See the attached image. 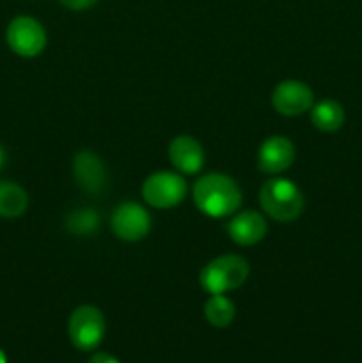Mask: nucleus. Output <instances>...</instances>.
<instances>
[{"instance_id": "1a4fd4ad", "label": "nucleus", "mask_w": 362, "mask_h": 363, "mask_svg": "<svg viewBox=\"0 0 362 363\" xmlns=\"http://www.w3.org/2000/svg\"><path fill=\"white\" fill-rule=\"evenodd\" d=\"M73 174L77 179L78 186L91 195H99L106 188V169L99 156H96L92 151H78L73 160Z\"/></svg>"}, {"instance_id": "9d476101", "label": "nucleus", "mask_w": 362, "mask_h": 363, "mask_svg": "<svg viewBox=\"0 0 362 363\" xmlns=\"http://www.w3.org/2000/svg\"><path fill=\"white\" fill-rule=\"evenodd\" d=\"M295 156H297V151H295L293 142L283 135H273L266 138L259 147V170L266 174H280L293 165Z\"/></svg>"}, {"instance_id": "f8f14e48", "label": "nucleus", "mask_w": 362, "mask_h": 363, "mask_svg": "<svg viewBox=\"0 0 362 363\" xmlns=\"http://www.w3.org/2000/svg\"><path fill=\"white\" fill-rule=\"evenodd\" d=\"M169 160L181 174H197L204 167V149L190 135H180L169 144Z\"/></svg>"}, {"instance_id": "6ab92c4d", "label": "nucleus", "mask_w": 362, "mask_h": 363, "mask_svg": "<svg viewBox=\"0 0 362 363\" xmlns=\"http://www.w3.org/2000/svg\"><path fill=\"white\" fill-rule=\"evenodd\" d=\"M6 163H7V152H6V149H4L2 145H0V170H2L4 167H6Z\"/></svg>"}, {"instance_id": "0eeeda50", "label": "nucleus", "mask_w": 362, "mask_h": 363, "mask_svg": "<svg viewBox=\"0 0 362 363\" xmlns=\"http://www.w3.org/2000/svg\"><path fill=\"white\" fill-rule=\"evenodd\" d=\"M110 227L119 240L141 241L151 230V216L144 206L137 202H123L114 209Z\"/></svg>"}, {"instance_id": "a211bd4d", "label": "nucleus", "mask_w": 362, "mask_h": 363, "mask_svg": "<svg viewBox=\"0 0 362 363\" xmlns=\"http://www.w3.org/2000/svg\"><path fill=\"white\" fill-rule=\"evenodd\" d=\"M89 363H121L117 358H114L112 354H106V353H96L94 357L89 360Z\"/></svg>"}, {"instance_id": "f257e3e1", "label": "nucleus", "mask_w": 362, "mask_h": 363, "mask_svg": "<svg viewBox=\"0 0 362 363\" xmlns=\"http://www.w3.org/2000/svg\"><path fill=\"white\" fill-rule=\"evenodd\" d=\"M194 202L206 216L224 218L238 211L241 206V190L236 181L226 174H206L194 184Z\"/></svg>"}, {"instance_id": "4468645a", "label": "nucleus", "mask_w": 362, "mask_h": 363, "mask_svg": "<svg viewBox=\"0 0 362 363\" xmlns=\"http://www.w3.org/2000/svg\"><path fill=\"white\" fill-rule=\"evenodd\" d=\"M28 208V195L20 184L0 179V216L18 218Z\"/></svg>"}, {"instance_id": "423d86ee", "label": "nucleus", "mask_w": 362, "mask_h": 363, "mask_svg": "<svg viewBox=\"0 0 362 363\" xmlns=\"http://www.w3.org/2000/svg\"><path fill=\"white\" fill-rule=\"evenodd\" d=\"M187 181L176 172H155L142 184V197L156 209L176 208L187 195Z\"/></svg>"}, {"instance_id": "2eb2a0df", "label": "nucleus", "mask_w": 362, "mask_h": 363, "mask_svg": "<svg viewBox=\"0 0 362 363\" xmlns=\"http://www.w3.org/2000/svg\"><path fill=\"white\" fill-rule=\"evenodd\" d=\"M236 315V307L224 294H212L204 303V318L215 328H227Z\"/></svg>"}, {"instance_id": "f3484780", "label": "nucleus", "mask_w": 362, "mask_h": 363, "mask_svg": "<svg viewBox=\"0 0 362 363\" xmlns=\"http://www.w3.org/2000/svg\"><path fill=\"white\" fill-rule=\"evenodd\" d=\"M59 2L71 11H85L94 6L98 0H59Z\"/></svg>"}, {"instance_id": "39448f33", "label": "nucleus", "mask_w": 362, "mask_h": 363, "mask_svg": "<svg viewBox=\"0 0 362 363\" xmlns=\"http://www.w3.org/2000/svg\"><path fill=\"white\" fill-rule=\"evenodd\" d=\"M6 41L13 53L25 59H32L45 50V27L32 16H16L7 25Z\"/></svg>"}, {"instance_id": "7ed1b4c3", "label": "nucleus", "mask_w": 362, "mask_h": 363, "mask_svg": "<svg viewBox=\"0 0 362 363\" xmlns=\"http://www.w3.org/2000/svg\"><path fill=\"white\" fill-rule=\"evenodd\" d=\"M248 273L251 266L247 259L234 254L220 255L202 268L199 284L208 294H226L227 291L243 286Z\"/></svg>"}, {"instance_id": "9b49d317", "label": "nucleus", "mask_w": 362, "mask_h": 363, "mask_svg": "<svg viewBox=\"0 0 362 363\" xmlns=\"http://www.w3.org/2000/svg\"><path fill=\"white\" fill-rule=\"evenodd\" d=\"M226 230L236 245L251 247V245L263 241V238L268 233V225H266V220L263 218L261 213L247 209V211L236 213L227 223Z\"/></svg>"}, {"instance_id": "f03ea898", "label": "nucleus", "mask_w": 362, "mask_h": 363, "mask_svg": "<svg viewBox=\"0 0 362 363\" xmlns=\"http://www.w3.org/2000/svg\"><path fill=\"white\" fill-rule=\"evenodd\" d=\"M259 204L277 222H293L304 211V195L300 188L284 177H272L259 191Z\"/></svg>"}, {"instance_id": "dca6fc26", "label": "nucleus", "mask_w": 362, "mask_h": 363, "mask_svg": "<svg viewBox=\"0 0 362 363\" xmlns=\"http://www.w3.org/2000/svg\"><path fill=\"white\" fill-rule=\"evenodd\" d=\"M66 229L75 236H91L99 229V215L91 208H78L66 216Z\"/></svg>"}, {"instance_id": "ddd939ff", "label": "nucleus", "mask_w": 362, "mask_h": 363, "mask_svg": "<svg viewBox=\"0 0 362 363\" xmlns=\"http://www.w3.org/2000/svg\"><path fill=\"white\" fill-rule=\"evenodd\" d=\"M344 108L334 99H322L311 108V123L325 133H334L344 124Z\"/></svg>"}, {"instance_id": "aec40b11", "label": "nucleus", "mask_w": 362, "mask_h": 363, "mask_svg": "<svg viewBox=\"0 0 362 363\" xmlns=\"http://www.w3.org/2000/svg\"><path fill=\"white\" fill-rule=\"evenodd\" d=\"M0 363H7V360H6V353H4L2 350H0Z\"/></svg>"}, {"instance_id": "6e6552de", "label": "nucleus", "mask_w": 362, "mask_h": 363, "mask_svg": "<svg viewBox=\"0 0 362 363\" xmlns=\"http://www.w3.org/2000/svg\"><path fill=\"white\" fill-rule=\"evenodd\" d=\"M272 105L280 116H302L314 105V94L309 85L300 80H284L273 89Z\"/></svg>"}, {"instance_id": "20e7f679", "label": "nucleus", "mask_w": 362, "mask_h": 363, "mask_svg": "<svg viewBox=\"0 0 362 363\" xmlns=\"http://www.w3.org/2000/svg\"><path fill=\"white\" fill-rule=\"evenodd\" d=\"M106 325L102 311L92 305L75 308L67 321V335L71 344L80 351H92L105 339Z\"/></svg>"}]
</instances>
